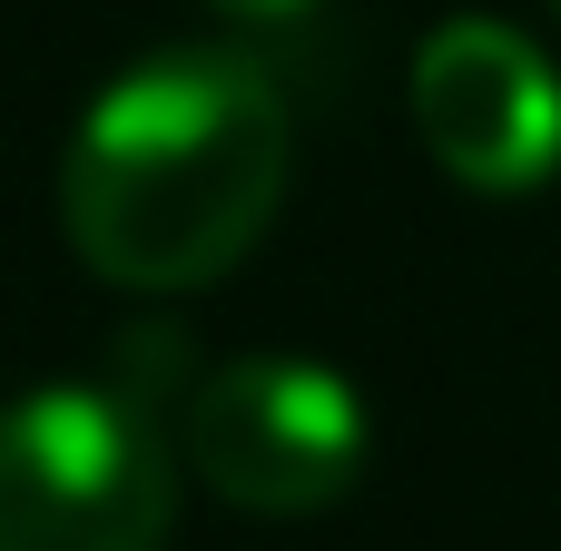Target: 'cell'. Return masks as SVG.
Here are the masks:
<instances>
[{"instance_id": "1", "label": "cell", "mask_w": 561, "mask_h": 551, "mask_svg": "<svg viewBox=\"0 0 561 551\" xmlns=\"http://www.w3.org/2000/svg\"><path fill=\"white\" fill-rule=\"evenodd\" d=\"M296 168L286 89L247 49L128 59L59 148V227L89 276L128 296H187L247 266Z\"/></svg>"}, {"instance_id": "2", "label": "cell", "mask_w": 561, "mask_h": 551, "mask_svg": "<svg viewBox=\"0 0 561 551\" xmlns=\"http://www.w3.org/2000/svg\"><path fill=\"white\" fill-rule=\"evenodd\" d=\"M178 444L128 384H30L0 404V551H158Z\"/></svg>"}, {"instance_id": "3", "label": "cell", "mask_w": 561, "mask_h": 551, "mask_svg": "<svg viewBox=\"0 0 561 551\" xmlns=\"http://www.w3.org/2000/svg\"><path fill=\"white\" fill-rule=\"evenodd\" d=\"M178 463L237 513L306 523L365 483L375 414H365L355 375H335L316 355H237V365H207L187 384Z\"/></svg>"}, {"instance_id": "4", "label": "cell", "mask_w": 561, "mask_h": 551, "mask_svg": "<svg viewBox=\"0 0 561 551\" xmlns=\"http://www.w3.org/2000/svg\"><path fill=\"white\" fill-rule=\"evenodd\" d=\"M414 138L473 197H533L561 177V69L513 20H444L414 49Z\"/></svg>"}, {"instance_id": "5", "label": "cell", "mask_w": 561, "mask_h": 551, "mask_svg": "<svg viewBox=\"0 0 561 551\" xmlns=\"http://www.w3.org/2000/svg\"><path fill=\"white\" fill-rule=\"evenodd\" d=\"M207 10H227V20H256V30H266V20H306L316 0H207Z\"/></svg>"}]
</instances>
